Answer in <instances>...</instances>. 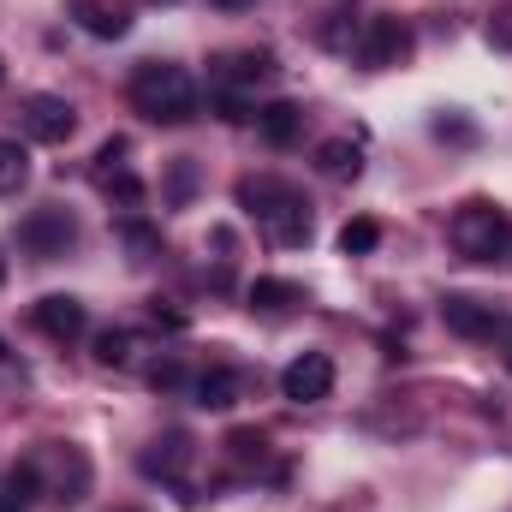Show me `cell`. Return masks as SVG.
I'll return each mask as SVG.
<instances>
[{
    "label": "cell",
    "instance_id": "23",
    "mask_svg": "<svg viewBox=\"0 0 512 512\" xmlns=\"http://www.w3.org/2000/svg\"><path fill=\"white\" fill-rule=\"evenodd\" d=\"M227 453H233V459H262V435H256V429H233V435H227Z\"/></svg>",
    "mask_w": 512,
    "mask_h": 512
},
{
    "label": "cell",
    "instance_id": "13",
    "mask_svg": "<svg viewBox=\"0 0 512 512\" xmlns=\"http://www.w3.org/2000/svg\"><path fill=\"white\" fill-rule=\"evenodd\" d=\"M215 78H221L227 90L262 84V78H274V54H268V48H239V54H221V60H215Z\"/></svg>",
    "mask_w": 512,
    "mask_h": 512
},
{
    "label": "cell",
    "instance_id": "17",
    "mask_svg": "<svg viewBox=\"0 0 512 512\" xmlns=\"http://www.w3.org/2000/svg\"><path fill=\"white\" fill-rule=\"evenodd\" d=\"M316 167H322L328 179H358V173H364V149L346 143V137H328V143H316Z\"/></svg>",
    "mask_w": 512,
    "mask_h": 512
},
{
    "label": "cell",
    "instance_id": "32",
    "mask_svg": "<svg viewBox=\"0 0 512 512\" xmlns=\"http://www.w3.org/2000/svg\"><path fill=\"white\" fill-rule=\"evenodd\" d=\"M0 280H6V256H0Z\"/></svg>",
    "mask_w": 512,
    "mask_h": 512
},
{
    "label": "cell",
    "instance_id": "16",
    "mask_svg": "<svg viewBox=\"0 0 512 512\" xmlns=\"http://www.w3.org/2000/svg\"><path fill=\"white\" fill-rule=\"evenodd\" d=\"M256 131H262L274 149L298 143V131H304V114H298V102H268V108L256 114Z\"/></svg>",
    "mask_w": 512,
    "mask_h": 512
},
{
    "label": "cell",
    "instance_id": "20",
    "mask_svg": "<svg viewBox=\"0 0 512 512\" xmlns=\"http://www.w3.org/2000/svg\"><path fill=\"white\" fill-rule=\"evenodd\" d=\"M376 245H382V227H376L370 215H358V221L340 227V251L346 256H364V251H376Z\"/></svg>",
    "mask_w": 512,
    "mask_h": 512
},
{
    "label": "cell",
    "instance_id": "19",
    "mask_svg": "<svg viewBox=\"0 0 512 512\" xmlns=\"http://www.w3.org/2000/svg\"><path fill=\"white\" fill-rule=\"evenodd\" d=\"M24 179H30V155H24V143L0 137V197H6V191H18Z\"/></svg>",
    "mask_w": 512,
    "mask_h": 512
},
{
    "label": "cell",
    "instance_id": "33",
    "mask_svg": "<svg viewBox=\"0 0 512 512\" xmlns=\"http://www.w3.org/2000/svg\"><path fill=\"white\" fill-rule=\"evenodd\" d=\"M161 6H173V0H161Z\"/></svg>",
    "mask_w": 512,
    "mask_h": 512
},
{
    "label": "cell",
    "instance_id": "1",
    "mask_svg": "<svg viewBox=\"0 0 512 512\" xmlns=\"http://www.w3.org/2000/svg\"><path fill=\"white\" fill-rule=\"evenodd\" d=\"M131 108L155 126H185L197 120V84L185 66H167V60H143L131 72Z\"/></svg>",
    "mask_w": 512,
    "mask_h": 512
},
{
    "label": "cell",
    "instance_id": "8",
    "mask_svg": "<svg viewBox=\"0 0 512 512\" xmlns=\"http://www.w3.org/2000/svg\"><path fill=\"white\" fill-rule=\"evenodd\" d=\"M441 322L459 334V340H489V334H501L507 322H501V310L495 304H483V298H471V292H447L441 298Z\"/></svg>",
    "mask_w": 512,
    "mask_h": 512
},
{
    "label": "cell",
    "instance_id": "27",
    "mask_svg": "<svg viewBox=\"0 0 512 512\" xmlns=\"http://www.w3.org/2000/svg\"><path fill=\"white\" fill-rule=\"evenodd\" d=\"M435 137H459V143H471L477 131L465 126V120H435Z\"/></svg>",
    "mask_w": 512,
    "mask_h": 512
},
{
    "label": "cell",
    "instance_id": "25",
    "mask_svg": "<svg viewBox=\"0 0 512 512\" xmlns=\"http://www.w3.org/2000/svg\"><path fill=\"white\" fill-rule=\"evenodd\" d=\"M191 179H197V173H191V161H173V203H185V197H191Z\"/></svg>",
    "mask_w": 512,
    "mask_h": 512
},
{
    "label": "cell",
    "instance_id": "4",
    "mask_svg": "<svg viewBox=\"0 0 512 512\" xmlns=\"http://www.w3.org/2000/svg\"><path fill=\"white\" fill-rule=\"evenodd\" d=\"M72 239H78V221H72L66 209H54V203L30 209V215L18 221V245H24L30 256H42V262L66 256V251H72Z\"/></svg>",
    "mask_w": 512,
    "mask_h": 512
},
{
    "label": "cell",
    "instance_id": "30",
    "mask_svg": "<svg viewBox=\"0 0 512 512\" xmlns=\"http://www.w3.org/2000/svg\"><path fill=\"white\" fill-rule=\"evenodd\" d=\"M501 334H507V370H512V328H501Z\"/></svg>",
    "mask_w": 512,
    "mask_h": 512
},
{
    "label": "cell",
    "instance_id": "26",
    "mask_svg": "<svg viewBox=\"0 0 512 512\" xmlns=\"http://www.w3.org/2000/svg\"><path fill=\"white\" fill-rule=\"evenodd\" d=\"M489 42H495V48H512V6L495 18V24H489Z\"/></svg>",
    "mask_w": 512,
    "mask_h": 512
},
{
    "label": "cell",
    "instance_id": "6",
    "mask_svg": "<svg viewBox=\"0 0 512 512\" xmlns=\"http://www.w3.org/2000/svg\"><path fill=\"white\" fill-rule=\"evenodd\" d=\"M358 60L370 72H387V66H405L411 60V24L405 18H370L364 42H358Z\"/></svg>",
    "mask_w": 512,
    "mask_h": 512
},
{
    "label": "cell",
    "instance_id": "10",
    "mask_svg": "<svg viewBox=\"0 0 512 512\" xmlns=\"http://www.w3.org/2000/svg\"><path fill=\"white\" fill-rule=\"evenodd\" d=\"M30 322L48 334V340H78L84 328H90V316H84V304L72 298V292H48V298H36V310H30Z\"/></svg>",
    "mask_w": 512,
    "mask_h": 512
},
{
    "label": "cell",
    "instance_id": "12",
    "mask_svg": "<svg viewBox=\"0 0 512 512\" xmlns=\"http://www.w3.org/2000/svg\"><path fill=\"white\" fill-rule=\"evenodd\" d=\"M48 459L60 465V477L48 483V495H54L60 507H66V501H84V489H90V459H84L78 447H60V441L48 447Z\"/></svg>",
    "mask_w": 512,
    "mask_h": 512
},
{
    "label": "cell",
    "instance_id": "15",
    "mask_svg": "<svg viewBox=\"0 0 512 512\" xmlns=\"http://www.w3.org/2000/svg\"><path fill=\"white\" fill-rule=\"evenodd\" d=\"M251 310L256 316H286L292 304H304V286L298 280H274V274H262V280H251Z\"/></svg>",
    "mask_w": 512,
    "mask_h": 512
},
{
    "label": "cell",
    "instance_id": "22",
    "mask_svg": "<svg viewBox=\"0 0 512 512\" xmlns=\"http://www.w3.org/2000/svg\"><path fill=\"white\" fill-rule=\"evenodd\" d=\"M149 387H161V393H173V387H185V364H179V358H161V364L149 370Z\"/></svg>",
    "mask_w": 512,
    "mask_h": 512
},
{
    "label": "cell",
    "instance_id": "2",
    "mask_svg": "<svg viewBox=\"0 0 512 512\" xmlns=\"http://www.w3.org/2000/svg\"><path fill=\"white\" fill-rule=\"evenodd\" d=\"M239 203L268 227L274 245H310V203L292 185H280V179H245L239 185Z\"/></svg>",
    "mask_w": 512,
    "mask_h": 512
},
{
    "label": "cell",
    "instance_id": "18",
    "mask_svg": "<svg viewBox=\"0 0 512 512\" xmlns=\"http://www.w3.org/2000/svg\"><path fill=\"white\" fill-rule=\"evenodd\" d=\"M137 352H143V340H137L131 328H102V334H96V364H102V370H131Z\"/></svg>",
    "mask_w": 512,
    "mask_h": 512
},
{
    "label": "cell",
    "instance_id": "3",
    "mask_svg": "<svg viewBox=\"0 0 512 512\" xmlns=\"http://www.w3.org/2000/svg\"><path fill=\"white\" fill-rule=\"evenodd\" d=\"M447 239L465 262H495V256L512 251V221L495 209V203H465L453 221H447Z\"/></svg>",
    "mask_w": 512,
    "mask_h": 512
},
{
    "label": "cell",
    "instance_id": "7",
    "mask_svg": "<svg viewBox=\"0 0 512 512\" xmlns=\"http://www.w3.org/2000/svg\"><path fill=\"white\" fill-rule=\"evenodd\" d=\"M280 393H286L292 405H316V399H328V393H334V358H328V352H304V358H292V364L280 370Z\"/></svg>",
    "mask_w": 512,
    "mask_h": 512
},
{
    "label": "cell",
    "instance_id": "31",
    "mask_svg": "<svg viewBox=\"0 0 512 512\" xmlns=\"http://www.w3.org/2000/svg\"><path fill=\"white\" fill-rule=\"evenodd\" d=\"M0 370H6V346H0Z\"/></svg>",
    "mask_w": 512,
    "mask_h": 512
},
{
    "label": "cell",
    "instance_id": "14",
    "mask_svg": "<svg viewBox=\"0 0 512 512\" xmlns=\"http://www.w3.org/2000/svg\"><path fill=\"white\" fill-rule=\"evenodd\" d=\"M239 399H245V376H239V370L215 364V370L197 376V405H203V411H233Z\"/></svg>",
    "mask_w": 512,
    "mask_h": 512
},
{
    "label": "cell",
    "instance_id": "34",
    "mask_svg": "<svg viewBox=\"0 0 512 512\" xmlns=\"http://www.w3.org/2000/svg\"><path fill=\"white\" fill-rule=\"evenodd\" d=\"M0 78H6V66H0Z\"/></svg>",
    "mask_w": 512,
    "mask_h": 512
},
{
    "label": "cell",
    "instance_id": "9",
    "mask_svg": "<svg viewBox=\"0 0 512 512\" xmlns=\"http://www.w3.org/2000/svg\"><path fill=\"white\" fill-rule=\"evenodd\" d=\"M18 120H24V131H30L36 143H66V137L78 131V108H72L66 96H30Z\"/></svg>",
    "mask_w": 512,
    "mask_h": 512
},
{
    "label": "cell",
    "instance_id": "11",
    "mask_svg": "<svg viewBox=\"0 0 512 512\" xmlns=\"http://www.w3.org/2000/svg\"><path fill=\"white\" fill-rule=\"evenodd\" d=\"M66 12H72L90 36H102V42H120V36L131 30L126 0H66Z\"/></svg>",
    "mask_w": 512,
    "mask_h": 512
},
{
    "label": "cell",
    "instance_id": "24",
    "mask_svg": "<svg viewBox=\"0 0 512 512\" xmlns=\"http://www.w3.org/2000/svg\"><path fill=\"white\" fill-rule=\"evenodd\" d=\"M120 155H126V137H108V143L96 149V179H108V173H120Z\"/></svg>",
    "mask_w": 512,
    "mask_h": 512
},
{
    "label": "cell",
    "instance_id": "28",
    "mask_svg": "<svg viewBox=\"0 0 512 512\" xmlns=\"http://www.w3.org/2000/svg\"><path fill=\"white\" fill-rule=\"evenodd\" d=\"M0 512H30V501H24V495L6 483V489H0Z\"/></svg>",
    "mask_w": 512,
    "mask_h": 512
},
{
    "label": "cell",
    "instance_id": "29",
    "mask_svg": "<svg viewBox=\"0 0 512 512\" xmlns=\"http://www.w3.org/2000/svg\"><path fill=\"white\" fill-rule=\"evenodd\" d=\"M221 12H245V6H256V0H215Z\"/></svg>",
    "mask_w": 512,
    "mask_h": 512
},
{
    "label": "cell",
    "instance_id": "21",
    "mask_svg": "<svg viewBox=\"0 0 512 512\" xmlns=\"http://www.w3.org/2000/svg\"><path fill=\"white\" fill-rule=\"evenodd\" d=\"M102 191H108L114 203H143V179L126 173V167H120V173H108V179H102Z\"/></svg>",
    "mask_w": 512,
    "mask_h": 512
},
{
    "label": "cell",
    "instance_id": "5",
    "mask_svg": "<svg viewBox=\"0 0 512 512\" xmlns=\"http://www.w3.org/2000/svg\"><path fill=\"white\" fill-rule=\"evenodd\" d=\"M191 459H197V441H191L185 429H167V435H155V441L137 453L143 477H161V483H173V489H185V471H191Z\"/></svg>",
    "mask_w": 512,
    "mask_h": 512
}]
</instances>
